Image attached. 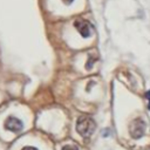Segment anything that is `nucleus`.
Returning <instances> with one entry per match:
<instances>
[{
  "instance_id": "nucleus-2",
  "label": "nucleus",
  "mask_w": 150,
  "mask_h": 150,
  "mask_svg": "<svg viewBox=\"0 0 150 150\" xmlns=\"http://www.w3.org/2000/svg\"><path fill=\"white\" fill-rule=\"evenodd\" d=\"M129 131H130V135L132 138H135V139L141 138L145 131V123L141 118H136L130 123Z\"/></svg>"
},
{
  "instance_id": "nucleus-7",
  "label": "nucleus",
  "mask_w": 150,
  "mask_h": 150,
  "mask_svg": "<svg viewBox=\"0 0 150 150\" xmlns=\"http://www.w3.org/2000/svg\"><path fill=\"white\" fill-rule=\"evenodd\" d=\"M22 150H38V149L34 146H25V148H22Z\"/></svg>"
},
{
  "instance_id": "nucleus-1",
  "label": "nucleus",
  "mask_w": 150,
  "mask_h": 150,
  "mask_svg": "<svg viewBox=\"0 0 150 150\" xmlns=\"http://www.w3.org/2000/svg\"><path fill=\"white\" fill-rule=\"evenodd\" d=\"M96 128L95 121L89 116V115H81L77 118L76 122V130L77 132L83 137V138H88L91 136V134L94 132Z\"/></svg>"
},
{
  "instance_id": "nucleus-3",
  "label": "nucleus",
  "mask_w": 150,
  "mask_h": 150,
  "mask_svg": "<svg viewBox=\"0 0 150 150\" xmlns=\"http://www.w3.org/2000/svg\"><path fill=\"white\" fill-rule=\"evenodd\" d=\"M74 27L77 29V32H79L83 38H88V36L91 34V28H93V26H91L87 20L77 19V20L74 22Z\"/></svg>"
},
{
  "instance_id": "nucleus-5",
  "label": "nucleus",
  "mask_w": 150,
  "mask_h": 150,
  "mask_svg": "<svg viewBox=\"0 0 150 150\" xmlns=\"http://www.w3.org/2000/svg\"><path fill=\"white\" fill-rule=\"evenodd\" d=\"M62 150H77V148L74 146V145H64L62 148Z\"/></svg>"
},
{
  "instance_id": "nucleus-6",
  "label": "nucleus",
  "mask_w": 150,
  "mask_h": 150,
  "mask_svg": "<svg viewBox=\"0 0 150 150\" xmlns=\"http://www.w3.org/2000/svg\"><path fill=\"white\" fill-rule=\"evenodd\" d=\"M145 97H146V100H148V108H149V110H150V91H146V93H145Z\"/></svg>"
},
{
  "instance_id": "nucleus-4",
  "label": "nucleus",
  "mask_w": 150,
  "mask_h": 150,
  "mask_svg": "<svg viewBox=\"0 0 150 150\" xmlns=\"http://www.w3.org/2000/svg\"><path fill=\"white\" fill-rule=\"evenodd\" d=\"M23 128V124L22 122L14 117V116H9L7 117V120L5 121V129L9 130V131H13V132H20Z\"/></svg>"
},
{
  "instance_id": "nucleus-8",
  "label": "nucleus",
  "mask_w": 150,
  "mask_h": 150,
  "mask_svg": "<svg viewBox=\"0 0 150 150\" xmlns=\"http://www.w3.org/2000/svg\"><path fill=\"white\" fill-rule=\"evenodd\" d=\"M62 1H63V4H64V5H70L74 0H62Z\"/></svg>"
}]
</instances>
